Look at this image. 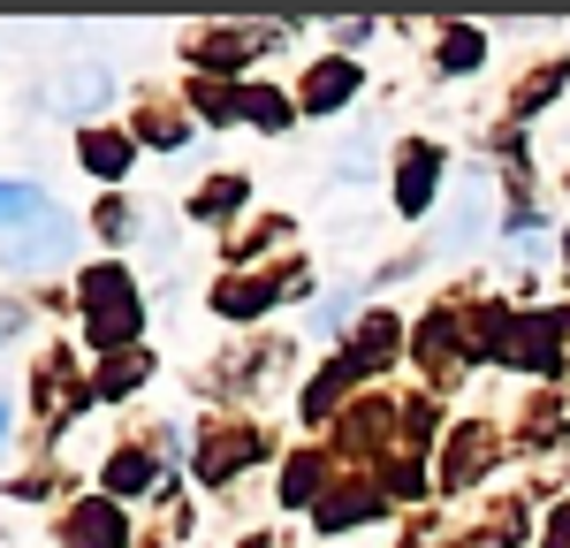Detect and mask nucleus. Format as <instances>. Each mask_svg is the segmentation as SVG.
<instances>
[{"mask_svg":"<svg viewBox=\"0 0 570 548\" xmlns=\"http://www.w3.org/2000/svg\"><path fill=\"white\" fill-rule=\"evenodd\" d=\"M77 548H122V518L115 510H85L77 518Z\"/></svg>","mask_w":570,"mask_h":548,"instance_id":"f257e3e1","label":"nucleus"}]
</instances>
